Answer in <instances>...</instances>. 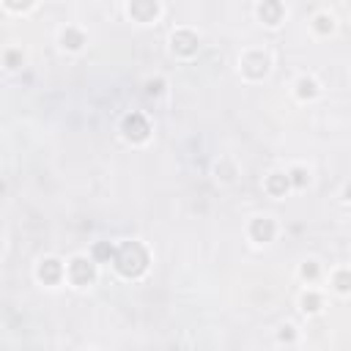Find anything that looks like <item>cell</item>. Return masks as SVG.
<instances>
[{"label": "cell", "instance_id": "8", "mask_svg": "<svg viewBox=\"0 0 351 351\" xmlns=\"http://www.w3.org/2000/svg\"><path fill=\"white\" fill-rule=\"evenodd\" d=\"M42 280L44 283H55L58 277H60V263L58 261H44V266H42Z\"/></svg>", "mask_w": 351, "mask_h": 351}, {"label": "cell", "instance_id": "19", "mask_svg": "<svg viewBox=\"0 0 351 351\" xmlns=\"http://www.w3.org/2000/svg\"><path fill=\"white\" fill-rule=\"evenodd\" d=\"M280 337H283V340H291L294 332H291V329H286V332H280Z\"/></svg>", "mask_w": 351, "mask_h": 351}, {"label": "cell", "instance_id": "17", "mask_svg": "<svg viewBox=\"0 0 351 351\" xmlns=\"http://www.w3.org/2000/svg\"><path fill=\"white\" fill-rule=\"evenodd\" d=\"M302 272H305V277H315V272H319V269H315L313 263H307V266L302 269Z\"/></svg>", "mask_w": 351, "mask_h": 351}, {"label": "cell", "instance_id": "16", "mask_svg": "<svg viewBox=\"0 0 351 351\" xmlns=\"http://www.w3.org/2000/svg\"><path fill=\"white\" fill-rule=\"evenodd\" d=\"M6 3H9L11 9H25V6L30 3V0H6Z\"/></svg>", "mask_w": 351, "mask_h": 351}, {"label": "cell", "instance_id": "7", "mask_svg": "<svg viewBox=\"0 0 351 351\" xmlns=\"http://www.w3.org/2000/svg\"><path fill=\"white\" fill-rule=\"evenodd\" d=\"M272 233H274V225L269 220H255L253 222V236L258 241H269V239H272Z\"/></svg>", "mask_w": 351, "mask_h": 351}, {"label": "cell", "instance_id": "14", "mask_svg": "<svg viewBox=\"0 0 351 351\" xmlns=\"http://www.w3.org/2000/svg\"><path fill=\"white\" fill-rule=\"evenodd\" d=\"M305 310H319V296H305Z\"/></svg>", "mask_w": 351, "mask_h": 351}, {"label": "cell", "instance_id": "1", "mask_svg": "<svg viewBox=\"0 0 351 351\" xmlns=\"http://www.w3.org/2000/svg\"><path fill=\"white\" fill-rule=\"evenodd\" d=\"M146 250L140 247V244H134V241H129V244H124L118 250V255H116V266H118V272L121 274H126V277H134V274H140L146 269Z\"/></svg>", "mask_w": 351, "mask_h": 351}, {"label": "cell", "instance_id": "2", "mask_svg": "<svg viewBox=\"0 0 351 351\" xmlns=\"http://www.w3.org/2000/svg\"><path fill=\"white\" fill-rule=\"evenodd\" d=\"M124 132H126V137H132V140H146L148 137V124H146V118L143 116H129L124 121Z\"/></svg>", "mask_w": 351, "mask_h": 351}, {"label": "cell", "instance_id": "3", "mask_svg": "<svg viewBox=\"0 0 351 351\" xmlns=\"http://www.w3.org/2000/svg\"><path fill=\"white\" fill-rule=\"evenodd\" d=\"M129 11H132L134 19L146 22V19H151L154 14H157V3H154V0H132Z\"/></svg>", "mask_w": 351, "mask_h": 351}, {"label": "cell", "instance_id": "11", "mask_svg": "<svg viewBox=\"0 0 351 351\" xmlns=\"http://www.w3.org/2000/svg\"><path fill=\"white\" fill-rule=\"evenodd\" d=\"M93 255H96V261H107V258H113V247L110 244H96Z\"/></svg>", "mask_w": 351, "mask_h": 351}, {"label": "cell", "instance_id": "4", "mask_svg": "<svg viewBox=\"0 0 351 351\" xmlns=\"http://www.w3.org/2000/svg\"><path fill=\"white\" fill-rule=\"evenodd\" d=\"M72 280L74 283H80V286H85V283H91L93 280V266L88 261H74L72 263Z\"/></svg>", "mask_w": 351, "mask_h": 351}, {"label": "cell", "instance_id": "13", "mask_svg": "<svg viewBox=\"0 0 351 351\" xmlns=\"http://www.w3.org/2000/svg\"><path fill=\"white\" fill-rule=\"evenodd\" d=\"M313 91H315V88H313L310 80H302V83H299V93H302V96H313Z\"/></svg>", "mask_w": 351, "mask_h": 351}, {"label": "cell", "instance_id": "12", "mask_svg": "<svg viewBox=\"0 0 351 351\" xmlns=\"http://www.w3.org/2000/svg\"><path fill=\"white\" fill-rule=\"evenodd\" d=\"M335 286L340 288V291H348V288H351V274H348V272H340V274L335 277Z\"/></svg>", "mask_w": 351, "mask_h": 351}, {"label": "cell", "instance_id": "10", "mask_svg": "<svg viewBox=\"0 0 351 351\" xmlns=\"http://www.w3.org/2000/svg\"><path fill=\"white\" fill-rule=\"evenodd\" d=\"M63 44L72 47V50H77V47L83 44V36H80V33H74V30H69V33L63 36Z\"/></svg>", "mask_w": 351, "mask_h": 351}, {"label": "cell", "instance_id": "6", "mask_svg": "<svg viewBox=\"0 0 351 351\" xmlns=\"http://www.w3.org/2000/svg\"><path fill=\"white\" fill-rule=\"evenodd\" d=\"M173 47L179 52H184V55H190V52L198 50V39H195L192 33H187V30L184 33H176V36H173Z\"/></svg>", "mask_w": 351, "mask_h": 351}, {"label": "cell", "instance_id": "18", "mask_svg": "<svg viewBox=\"0 0 351 351\" xmlns=\"http://www.w3.org/2000/svg\"><path fill=\"white\" fill-rule=\"evenodd\" d=\"M294 181H296V184H305V173L296 170V173H294Z\"/></svg>", "mask_w": 351, "mask_h": 351}, {"label": "cell", "instance_id": "5", "mask_svg": "<svg viewBox=\"0 0 351 351\" xmlns=\"http://www.w3.org/2000/svg\"><path fill=\"white\" fill-rule=\"evenodd\" d=\"M261 17H263V22L277 25V22H280V17H283V6L277 3V0H263V6H261Z\"/></svg>", "mask_w": 351, "mask_h": 351}, {"label": "cell", "instance_id": "9", "mask_svg": "<svg viewBox=\"0 0 351 351\" xmlns=\"http://www.w3.org/2000/svg\"><path fill=\"white\" fill-rule=\"evenodd\" d=\"M286 187H288V179H286V176H272V179H269V192H272V195L286 192Z\"/></svg>", "mask_w": 351, "mask_h": 351}, {"label": "cell", "instance_id": "15", "mask_svg": "<svg viewBox=\"0 0 351 351\" xmlns=\"http://www.w3.org/2000/svg\"><path fill=\"white\" fill-rule=\"evenodd\" d=\"M315 22H319V30L324 33V30H329V28H332V22H329V19L327 17H319V19H315Z\"/></svg>", "mask_w": 351, "mask_h": 351}]
</instances>
